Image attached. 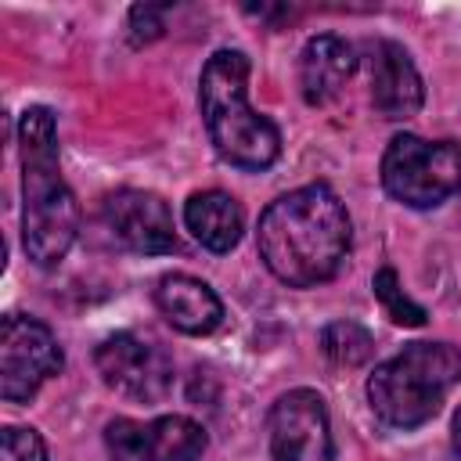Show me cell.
<instances>
[{
  "label": "cell",
  "mask_w": 461,
  "mask_h": 461,
  "mask_svg": "<svg viewBox=\"0 0 461 461\" xmlns=\"http://www.w3.org/2000/svg\"><path fill=\"white\" fill-rule=\"evenodd\" d=\"M4 461H47V443L36 429L7 425L4 429Z\"/></svg>",
  "instance_id": "17"
},
{
  "label": "cell",
  "mask_w": 461,
  "mask_h": 461,
  "mask_svg": "<svg viewBox=\"0 0 461 461\" xmlns=\"http://www.w3.org/2000/svg\"><path fill=\"white\" fill-rule=\"evenodd\" d=\"M108 461H202L205 429L184 414H162L151 421L115 418L104 429Z\"/></svg>",
  "instance_id": "8"
},
{
  "label": "cell",
  "mask_w": 461,
  "mask_h": 461,
  "mask_svg": "<svg viewBox=\"0 0 461 461\" xmlns=\"http://www.w3.org/2000/svg\"><path fill=\"white\" fill-rule=\"evenodd\" d=\"M364 65L371 83V104L382 119L400 122L421 112V101H425L421 72L396 40H367Z\"/></svg>",
  "instance_id": "11"
},
{
  "label": "cell",
  "mask_w": 461,
  "mask_h": 461,
  "mask_svg": "<svg viewBox=\"0 0 461 461\" xmlns=\"http://www.w3.org/2000/svg\"><path fill=\"white\" fill-rule=\"evenodd\" d=\"M371 288H375V299L382 303V310H385V317H389L393 324H400V328H421V324L429 321V310L418 306V303L400 288V277H396L393 267L375 270Z\"/></svg>",
  "instance_id": "16"
},
{
  "label": "cell",
  "mask_w": 461,
  "mask_h": 461,
  "mask_svg": "<svg viewBox=\"0 0 461 461\" xmlns=\"http://www.w3.org/2000/svg\"><path fill=\"white\" fill-rule=\"evenodd\" d=\"M461 385V346L411 342L367 375V403L389 429L411 432L432 421L447 393Z\"/></svg>",
  "instance_id": "4"
},
{
  "label": "cell",
  "mask_w": 461,
  "mask_h": 461,
  "mask_svg": "<svg viewBox=\"0 0 461 461\" xmlns=\"http://www.w3.org/2000/svg\"><path fill=\"white\" fill-rule=\"evenodd\" d=\"M450 461H461V407L454 411V421H450Z\"/></svg>",
  "instance_id": "19"
},
{
  "label": "cell",
  "mask_w": 461,
  "mask_h": 461,
  "mask_svg": "<svg viewBox=\"0 0 461 461\" xmlns=\"http://www.w3.org/2000/svg\"><path fill=\"white\" fill-rule=\"evenodd\" d=\"M256 245L259 259L281 285L317 288L346 267L353 223L328 184H306L263 209Z\"/></svg>",
  "instance_id": "1"
},
{
  "label": "cell",
  "mask_w": 461,
  "mask_h": 461,
  "mask_svg": "<svg viewBox=\"0 0 461 461\" xmlns=\"http://www.w3.org/2000/svg\"><path fill=\"white\" fill-rule=\"evenodd\" d=\"M65 357L54 331L36 321L11 313L0 331V396L7 403H29L43 382L61 371Z\"/></svg>",
  "instance_id": "7"
},
{
  "label": "cell",
  "mask_w": 461,
  "mask_h": 461,
  "mask_svg": "<svg viewBox=\"0 0 461 461\" xmlns=\"http://www.w3.org/2000/svg\"><path fill=\"white\" fill-rule=\"evenodd\" d=\"M184 223L202 249L223 256L241 241L245 212H241L238 198H230L220 187H209V191H194L184 202Z\"/></svg>",
  "instance_id": "14"
},
{
  "label": "cell",
  "mask_w": 461,
  "mask_h": 461,
  "mask_svg": "<svg viewBox=\"0 0 461 461\" xmlns=\"http://www.w3.org/2000/svg\"><path fill=\"white\" fill-rule=\"evenodd\" d=\"M360 58L357 47L335 32L310 36L303 54H299V90L306 104H328L331 97L342 94V86L353 79Z\"/></svg>",
  "instance_id": "12"
},
{
  "label": "cell",
  "mask_w": 461,
  "mask_h": 461,
  "mask_svg": "<svg viewBox=\"0 0 461 461\" xmlns=\"http://www.w3.org/2000/svg\"><path fill=\"white\" fill-rule=\"evenodd\" d=\"M94 367L108 389L137 403H158L173 389L169 353L137 331H115L94 349Z\"/></svg>",
  "instance_id": "6"
},
{
  "label": "cell",
  "mask_w": 461,
  "mask_h": 461,
  "mask_svg": "<svg viewBox=\"0 0 461 461\" xmlns=\"http://www.w3.org/2000/svg\"><path fill=\"white\" fill-rule=\"evenodd\" d=\"M321 349L342 367H360L375 357V335L357 321H331L321 331Z\"/></svg>",
  "instance_id": "15"
},
{
  "label": "cell",
  "mask_w": 461,
  "mask_h": 461,
  "mask_svg": "<svg viewBox=\"0 0 461 461\" xmlns=\"http://www.w3.org/2000/svg\"><path fill=\"white\" fill-rule=\"evenodd\" d=\"M22 158V245L25 256L50 270L58 267L79 234V205L61 176L58 122L43 104H29L18 119Z\"/></svg>",
  "instance_id": "2"
},
{
  "label": "cell",
  "mask_w": 461,
  "mask_h": 461,
  "mask_svg": "<svg viewBox=\"0 0 461 461\" xmlns=\"http://www.w3.org/2000/svg\"><path fill=\"white\" fill-rule=\"evenodd\" d=\"M155 306L158 313L184 335H209L223 324V303L220 295L191 277V274H166L155 285Z\"/></svg>",
  "instance_id": "13"
},
{
  "label": "cell",
  "mask_w": 461,
  "mask_h": 461,
  "mask_svg": "<svg viewBox=\"0 0 461 461\" xmlns=\"http://www.w3.org/2000/svg\"><path fill=\"white\" fill-rule=\"evenodd\" d=\"M274 461H335V439L324 396L313 389H288L267 414Z\"/></svg>",
  "instance_id": "9"
},
{
  "label": "cell",
  "mask_w": 461,
  "mask_h": 461,
  "mask_svg": "<svg viewBox=\"0 0 461 461\" xmlns=\"http://www.w3.org/2000/svg\"><path fill=\"white\" fill-rule=\"evenodd\" d=\"M101 223L122 249L137 256H166L176 252V227L173 212L162 194L122 187L101 202Z\"/></svg>",
  "instance_id": "10"
},
{
  "label": "cell",
  "mask_w": 461,
  "mask_h": 461,
  "mask_svg": "<svg viewBox=\"0 0 461 461\" xmlns=\"http://www.w3.org/2000/svg\"><path fill=\"white\" fill-rule=\"evenodd\" d=\"M382 187L407 209H436L461 194V140L396 133L382 155Z\"/></svg>",
  "instance_id": "5"
},
{
  "label": "cell",
  "mask_w": 461,
  "mask_h": 461,
  "mask_svg": "<svg viewBox=\"0 0 461 461\" xmlns=\"http://www.w3.org/2000/svg\"><path fill=\"white\" fill-rule=\"evenodd\" d=\"M249 58L216 50L198 76V108L216 155L245 173L270 169L281 155V130L249 104Z\"/></svg>",
  "instance_id": "3"
},
{
  "label": "cell",
  "mask_w": 461,
  "mask_h": 461,
  "mask_svg": "<svg viewBox=\"0 0 461 461\" xmlns=\"http://www.w3.org/2000/svg\"><path fill=\"white\" fill-rule=\"evenodd\" d=\"M166 7H155V4H137L130 7V43L140 47V43H151L162 36L166 29Z\"/></svg>",
  "instance_id": "18"
}]
</instances>
